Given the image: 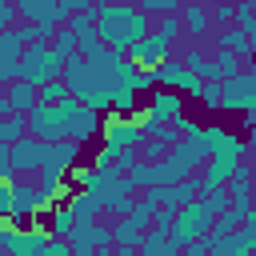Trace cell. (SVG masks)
Returning a JSON list of instances; mask_svg holds the SVG:
<instances>
[{
    "label": "cell",
    "mask_w": 256,
    "mask_h": 256,
    "mask_svg": "<svg viewBox=\"0 0 256 256\" xmlns=\"http://www.w3.org/2000/svg\"><path fill=\"white\" fill-rule=\"evenodd\" d=\"M156 84H164V88H172V92H192V96H200V76L196 72H188L184 64H176V60H160L156 64Z\"/></svg>",
    "instance_id": "obj_9"
},
{
    "label": "cell",
    "mask_w": 256,
    "mask_h": 256,
    "mask_svg": "<svg viewBox=\"0 0 256 256\" xmlns=\"http://www.w3.org/2000/svg\"><path fill=\"white\" fill-rule=\"evenodd\" d=\"M8 204H12V220H28V216H40L52 200L32 184V180H20V176H12L8 180Z\"/></svg>",
    "instance_id": "obj_5"
},
{
    "label": "cell",
    "mask_w": 256,
    "mask_h": 256,
    "mask_svg": "<svg viewBox=\"0 0 256 256\" xmlns=\"http://www.w3.org/2000/svg\"><path fill=\"white\" fill-rule=\"evenodd\" d=\"M232 16H236V4H228V0L208 8V20H216V24H232Z\"/></svg>",
    "instance_id": "obj_31"
},
{
    "label": "cell",
    "mask_w": 256,
    "mask_h": 256,
    "mask_svg": "<svg viewBox=\"0 0 256 256\" xmlns=\"http://www.w3.org/2000/svg\"><path fill=\"white\" fill-rule=\"evenodd\" d=\"M64 240H68V248H72L76 256H88V252H92V220H76Z\"/></svg>",
    "instance_id": "obj_20"
},
{
    "label": "cell",
    "mask_w": 256,
    "mask_h": 256,
    "mask_svg": "<svg viewBox=\"0 0 256 256\" xmlns=\"http://www.w3.org/2000/svg\"><path fill=\"white\" fill-rule=\"evenodd\" d=\"M12 20H16V8H12L8 0H0V32H4V28L12 24Z\"/></svg>",
    "instance_id": "obj_34"
},
{
    "label": "cell",
    "mask_w": 256,
    "mask_h": 256,
    "mask_svg": "<svg viewBox=\"0 0 256 256\" xmlns=\"http://www.w3.org/2000/svg\"><path fill=\"white\" fill-rule=\"evenodd\" d=\"M184 0H136V8H144L148 16H160V12H176Z\"/></svg>",
    "instance_id": "obj_30"
},
{
    "label": "cell",
    "mask_w": 256,
    "mask_h": 256,
    "mask_svg": "<svg viewBox=\"0 0 256 256\" xmlns=\"http://www.w3.org/2000/svg\"><path fill=\"white\" fill-rule=\"evenodd\" d=\"M232 20H236V28H240V32L256 36V20H252V0H240V4H236V16H232Z\"/></svg>",
    "instance_id": "obj_28"
},
{
    "label": "cell",
    "mask_w": 256,
    "mask_h": 256,
    "mask_svg": "<svg viewBox=\"0 0 256 256\" xmlns=\"http://www.w3.org/2000/svg\"><path fill=\"white\" fill-rule=\"evenodd\" d=\"M176 16H180V24L188 28V32H208V8L200 4V0H188V4H180L176 8Z\"/></svg>",
    "instance_id": "obj_17"
},
{
    "label": "cell",
    "mask_w": 256,
    "mask_h": 256,
    "mask_svg": "<svg viewBox=\"0 0 256 256\" xmlns=\"http://www.w3.org/2000/svg\"><path fill=\"white\" fill-rule=\"evenodd\" d=\"M128 84H132L136 92H152V88H156V68H140V64H136L132 76H128Z\"/></svg>",
    "instance_id": "obj_27"
},
{
    "label": "cell",
    "mask_w": 256,
    "mask_h": 256,
    "mask_svg": "<svg viewBox=\"0 0 256 256\" xmlns=\"http://www.w3.org/2000/svg\"><path fill=\"white\" fill-rule=\"evenodd\" d=\"M124 176L132 180V188H136V192H144V188H152V184H156V160L136 156V160H132V168H128Z\"/></svg>",
    "instance_id": "obj_18"
},
{
    "label": "cell",
    "mask_w": 256,
    "mask_h": 256,
    "mask_svg": "<svg viewBox=\"0 0 256 256\" xmlns=\"http://www.w3.org/2000/svg\"><path fill=\"white\" fill-rule=\"evenodd\" d=\"M24 128H28L24 112H8V116H0V140H4V144H12L16 136H24Z\"/></svg>",
    "instance_id": "obj_24"
},
{
    "label": "cell",
    "mask_w": 256,
    "mask_h": 256,
    "mask_svg": "<svg viewBox=\"0 0 256 256\" xmlns=\"http://www.w3.org/2000/svg\"><path fill=\"white\" fill-rule=\"evenodd\" d=\"M8 156H12L16 176H32V172L48 160V140H40V136L24 132V136H16V140L8 144Z\"/></svg>",
    "instance_id": "obj_7"
},
{
    "label": "cell",
    "mask_w": 256,
    "mask_h": 256,
    "mask_svg": "<svg viewBox=\"0 0 256 256\" xmlns=\"http://www.w3.org/2000/svg\"><path fill=\"white\" fill-rule=\"evenodd\" d=\"M20 48H24V44H20V36L4 28V32H0V88H4V84L16 76V60H20Z\"/></svg>",
    "instance_id": "obj_14"
},
{
    "label": "cell",
    "mask_w": 256,
    "mask_h": 256,
    "mask_svg": "<svg viewBox=\"0 0 256 256\" xmlns=\"http://www.w3.org/2000/svg\"><path fill=\"white\" fill-rule=\"evenodd\" d=\"M136 88L128 84V80H120L116 88H112V112H136Z\"/></svg>",
    "instance_id": "obj_22"
},
{
    "label": "cell",
    "mask_w": 256,
    "mask_h": 256,
    "mask_svg": "<svg viewBox=\"0 0 256 256\" xmlns=\"http://www.w3.org/2000/svg\"><path fill=\"white\" fill-rule=\"evenodd\" d=\"M132 200H136L132 180H128V176H116V180L104 188V196H100V212H116V216H124V212L132 208Z\"/></svg>",
    "instance_id": "obj_10"
},
{
    "label": "cell",
    "mask_w": 256,
    "mask_h": 256,
    "mask_svg": "<svg viewBox=\"0 0 256 256\" xmlns=\"http://www.w3.org/2000/svg\"><path fill=\"white\" fill-rule=\"evenodd\" d=\"M148 112L156 116V120H176L180 112H184V100H180V92H172V88H152V100H148Z\"/></svg>",
    "instance_id": "obj_12"
},
{
    "label": "cell",
    "mask_w": 256,
    "mask_h": 256,
    "mask_svg": "<svg viewBox=\"0 0 256 256\" xmlns=\"http://www.w3.org/2000/svg\"><path fill=\"white\" fill-rule=\"evenodd\" d=\"M60 68H64V56H56V48L48 40H28L20 48V60H16V76L20 80H28V84L40 88V84L56 80Z\"/></svg>",
    "instance_id": "obj_3"
},
{
    "label": "cell",
    "mask_w": 256,
    "mask_h": 256,
    "mask_svg": "<svg viewBox=\"0 0 256 256\" xmlns=\"http://www.w3.org/2000/svg\"><path fill=\"white\" fill-rule=\"evenodd\" d=\"M200 104L212 108V112H220V80H204L200 84Z\"/></svg>",
    "instance_id": "obj_29"
},
{
    "label": "cell",
    "mask_w": 256,
    "mask_h": 256,
    "mask_svg": "<svg viewBox=\"0 0 256 256\" xmlns=\"http://www.w3.org/2000/svg\"><path fill=\"white\" fill-rule=\"evenodd\" d=\"M120 56H124V52H120ZM120 56L108 60V64L84 60V56H68L64 68H60V76H64L68 92H72L80 104H88V108H96V112H108V108H112V88L120 84V76H116Z\"/></svg>",
    "instance_id": "obj_1"
},
{
    "label": "cell",
    "mask_w": 256,
    "mask_h": 256,
    "mask_svg": "<svg viewBox=\"0 0 256 256\" xmlns=\"http://www.w3.org/2000/svg\"><path fill=\"white\" fill-rule=\"evenodd\" d=\"M92 28L108 48H124L136 36H144L152 28V20L132 0H104V4H92Z\"/></svg>",
    "instance_id": "obj_2"
},
{
    "label": "cell",
    "mask_w": 256,
    "mask_h": 256,
    "mask_svg": "<svg viewBox=\"0 0 256 256\" xmlns=\"http://www.w3.org/2000/svg\"><path fill=\"white\" fill-rule=\"evenodd\" d=\"M92 248H112V228L92 220Z\"/></svg>",
    "instance_id": "obj_32"
},
{
    "label": "cell",
    "mask_w": 256,
    "mask_h": 256,
    "mask_svg": "<svg viewBox=\"0 0 256 256\" xmlns=\"http://www.w3.org/2000/svg\"><path fill=\"white\" fill-rule=\"evenodd\" d=\"M52 48H56V56H76V32L68 28V24H56V32H52Z\"/></svg>",
    "instance_id": "obj_23"
},
{
    "label": "cell",
    "mask_w": 256,
    "mask_h": 256,
    "mask_svg": "<svg viewBox=\"0 0 256 256\" xmlns=\"http://www.w3.org/2000/svg\"><path fill=\"white\" fill-rule=\"evenodd\" d=\"M180 32H184V24H180V16H176V12H160V24H156V36H164V40L172 44V40H176Z\"/></svg>",
    "instance_id": "obj_25"
},
{
    "label": "cell",
    "mask_w": 256,
    "mask_h": 256,
    "mask_svg": "<svg viewBox=\"0 0 256 256\" xmlns=\"http://www.w3.org/2000/svg\"><path fill=\"white\" fill-rule=\"evenodd\" d=\"M4 96L12 100V108H16V112H28V108L36 104V84H28V80L12 76V80L4 84Z\"/></svg>",
    "instance_id": "obj_16"
},
{
    "label": "cell",
    "mask_w": 256,
    "mask_h": 256,
    "mask_svg": "<svg viewBox=\"0 0 256 256\" xmlns=\"http://www.w3.org/2000/svg\"><path fill=\"white\" fill-rule=\"evenodd\" d=\"M100 136H104V148H136L144 140L140 124L132 112H112V116H100Z\"/></svg>",
    "instance_id": "obj_6"
},
{
    "label": "cell",
    "mask_w": 256,
    "mask_h": 256,
    "mask_svg": "<svg viewBox=\"0 0 256 256\" xmlns=\"http://www.w3.org/2000/svg\"><path fill=\"white\" fill-rule=\"evenodd\" d=\"M120 52H124L132 64H140V68H156V64L168 56V40H164V36H156V32L148 28L144 36H136L132 44H124Z\"/></svg>",
    "instance_id": "obj_8"
},
{
    "label": "cell",
    "mask_w": 256,
    "mask_h": 256,
    "mask_svg": "<svg viewBox=\"0 0 256 256\" xmlns=\"http://www.w3.org/2000/svg\"><path fill=\"white\" fill-rule=\"evenodd\" d=\"M212 60H216V68H220V80H224V76H232V72H240V64H248V60H240V56H236V52H228V48H220Z\"/></svg>",
    "instance_id": "obj_26"
},
{
    "label": "cell",
    "mask_w": 256,
    "mask_h": 256,
    "mask_svg": "<svg viewBox=\"0 0 256 256\" xmlns=\"http://www.w3.org/2000/svg\"><path fill=\"white\" fill-rule=\"evenodd\" d=\"M140 224H132L128 216H116V224H112V244H120V248H136V240H140Z\"/></svg>",
    "instance_id": "obj_21"
},
{
    "label": "cell",
    "mask_w": 256,
    "mask_h": 256,
    "mask_svg": "<svg viewBox=\"0 0 256 256\" xmlns=\"http://www.w3.org/2000/svg\"><path fill=\"white\" fill-rule=\"evenodd\" d=\"M252 104H256V76L248 68L220 80V108L224 112H248Z\"/></svg>",
    "instance_id": "obj_4"
},
{
    "label": "cell",
    "mask_w": 256,
    "mask_h": 256,
    "mask_svg": "<svg viewBox=\"0 0 256 256\" xmlns=\"http://www.w3.org/2000/svg\"><path fill=\"white\" fill-rule=\"evenodd\" d=\"M76 160H80V140H72V136H60V140H48V168H60V172H68V168H76ZM40 164V168H44Z\"/></svg>",
    "instance_id": "obj_11"
},
{
    "label": "cell",
    "mask_w": 256,
    "mask_h": 256,
    "mask_svg": "<svg viewBox=\"0 0 256 256\" xmlns=\"http://www.w3.org/2000/svg\"><path fill=\"white\" fill-rule=\"evenodd\" d=\"M12 8H16V16H24V20H52V24H60V0H12Z\"/></svg>",
    "instance_id": "obj_13"
},
{
    "label": "cell",
    "mask_w": 256,
    "mask_h": 256,
    "mask_svg": "<svg viewBox=\"0 0 256 256\" xmlns=\"http://www.w3.org/2000/svg\"><path fill=\"white\" fill-rule=\"evenodd\" d=\"M36 188H40L48 200H64V196L72 192V184L64 180V172H60V168H48V164L36 168Z\"/></svg>",
    "instance_id": "obj_15"
},
{
    "label": "cell",
    "mask_w": 256,
    "mask_h": 256,
    "mask_svg": "<svg viewBox=\"0 0 256 256\" xmlns=\"http://www.w3.org/2000/svg\"><path fill=\"white\" fill-rule=\"evenodd\" d=\"M220 48L236 52L240 60H248V56H252V36L240 32V28H228V24H224V32H220Z\"/></svg>",
    "instance_id": "obj_19"
},
{
    "label": "cell",
    "mask_w": 256,
    "mask_h": 256,
    "mask_svg": "<svg viewBox=\"0 0 256 256\" xmlns=\"http://www.w3.org/2000/svg\"><path fill=\"white\" fill-rule=\"evenodd\" d=\"M96 0H60V24L72 16V12H80V8H92Z\"/></svg>",
    "instance_id": "obj_33"
}]
</instances>
